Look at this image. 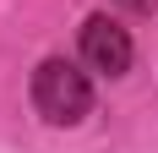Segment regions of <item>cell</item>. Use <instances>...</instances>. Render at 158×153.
<instances>
[{"instance_id": "7a4b0ae2", "label": "cell", "mask_w": 158, "mask_h": 153, "mask_svg": "<svg viewBox=\"0 0 158 153\" xmlns=\"http://www.w3.org/2000/svg\"><path fill=\"white\" fill-rule=\"evenodd\" d=\"M82 60L104 76H126L131 71V33L114 16H87L82 28Z\"/></svg>"}, {"instance_id": "6da1fadb", "label": "cell", "mask_w": 158, "mask_h": 153, "mask_svg": "<svg viewBox=\"0 0 158 153\" xmlns=\"http://www.w3.org/2000/svg\"><path fill=\"white\" fill-rule=\"evenodd\" d=\"M33 109L44 115V120L55 126H77L87 109H93V82H87V71H77L71 60H44L38 71H33Z\"/></svg>"}]
</instances>
